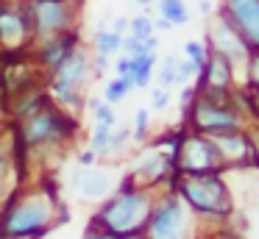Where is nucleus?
Masks as SVG:
<instances>
[{
    "instance_id": "obj_1",
    "label": "nucleus",
    "mask_w": 259,
    "mask_h": 239,
    "mask_svg": "<svg viewBox=\"0 0 259 239\" xmlns=\"http://www.w3.org/2000/svg\"><path fill=\"white\" fill-rule=\"evenodd\" d=\"M151 211H153L151 198H148L145 192L131 186V181H125L123 186L117 189V195L95 214L92 225L103 228V231H109V233H117V236H123V239H134V236H142V233H145Z\"/></svg>"
},
{
    "instance_id": "obj_2",
    "label": "nucleus",
    "mask_w": 259,
    "mask_h": 239,
    "mask_svg": "<svg viewBox=\"0 0 259 239\" xmlns=\"http://www.w3.org/2000/svg\"><path fill=\"white\" fill-rule=\"evenodd\" d=\"M53 220V203L45 195H31L23 200H9L6 211L0 214V233L12 236H42Z\"/></svg>"
},
{
    "instance_id": "obj_3",
    "label": "nucleus",
    "mask_w": 259,
    "mask_h": 239,
    "mask_svg": "<svg viewBox=\"0 0 259 239\" xmlns=\"http://www.w3.org/2000/svg\"><path fill=\"white\" fill-rule=\"evenodd\" d=\"M179 200L198 214L226 217L231 214V195L218 175H184L179 181Z\"/></svg>"
},
{
    "instance_id": "obj_4",
    "label": "nucleus",
    "mask_w": 259,
    "mask_h": 239,
    "mask_svg": "<svg viewBox=\"0 0 259 239\" xmlns=\"http://www.w3.org/2000/svg\"><path fill=\"white\" fill-rule=\"evenodd\" d=\"M176 167L184 175H214L223 167V159H220L212 139L190 136V139H181L179 153H176Z\"/></svg>"
},
{
    "instance_id": "obj_5",
    "label": "nucleus",
    "mask_w": 259,
    "mask_h": 239,
    "mask_svg": "<svg viewBox=\"0 0 259 239\" xmlns=\"http://www.w3.org/2000/svg\"><path fill=\"white\" fill-rule=\"evenodd\" d=\"M70 131V125L64 122V117H59L56 111H39L31 114L25 120V142L28 145H45V142H56L59 136Z\"/></svg>"
},
{
    "instance_id": "obj_6",
    "label": "nucleus",
    "mask_w": 259,
    "mask_h": 239,
    "mask_svg": "<svg viewBox=\"0 0 259 239\" xmlns=\"http://www.w3.org/2000/svg\"><path fill=\"white\" fill-rule=\"evenodd\" d=\"M184 222V203L179 200V195L164 198L159 206H153L151 220L145 225V236H159V233H176Z\"/></svg>"
},
{
    "instance_id": "obj_7",
    "label": "nucleus",
    "mask_w": 259,
    "mask_h": 239,
    "mask_svg": "<svg viewBox=\"0 0 259 239\" xmlns=\"http://www.w3.org/2000/svg\"><path fill=\"white\" fill-rule=\"evenodd\" d=\"M229 14L242 42L259 47V0H229Z\"/></svg>"
},
{
    "instance_id": "obj_8",
    "label": "nucleus",
    "mask_w": 259,
    "mask_h": 239,
    "mask_svg": "<svg viewBox=\"0 0 259 239\" xmlns=\"http://www.w3.org/2000/svg\"><path fill=\"white\" fill-rule=\"evenodd\" d=\"M192 120H195L198 128H203V131H209V133H229V131H237V128H240L237 117L231 114L229 109L214 106V103H198L195 111H192Z\"/></svg>"
},
{
    "instance_id": "obj_9",
    "label": "nucleus",
    "mask_w": 259,
    "mask_h": 239,
    "mask_svg": "<svg viewBox=\"0 0 259 239\" xmlns=\"http://www.w3.org/2000/svg\"><path fill=\"white\" fill-rule=\"evenodd\" d=\"M87 81V59L84 53L73 50L62 64L56 67V78H53V86H62V89H73L78 92V86Z\"/></svg>"
},
{
    "instance_id": "obj_10",
    "label": "nucleus",
    "mask_w": 259,
    "mask_h": 239,
    "mask_svg": "<svg viewBox=\"0 0 259 239\" xmlns=\"http://www.w3.org/2000/svg\"><path fill=\"white\" fill-rule=\"evenodd\" d=\"M34 17H36V31L39 33H56L67 25V11L56 0H42V3H36Z\"/></svg>"
},
{
    "instance_id": "obj_11",
    "label": "nucleus",
    "mask_w": 259,
    "mask_h": 239,
    "mask_svg": "<svg viewBox=\"0 0 259 239\" xmlns=\"http://www.w3.org/2000/svg\"><path fill=\"white\" fill-rule=\"evenodd\" d=\"M112 189V178L103 170H84L75 175V192L84 200H98Z\"/></svg>"
},
{
    "instance_id": "obj_12",
    "label": "nucleus",
    "mask_w": 259,
    "mask_h": 239,
    "mask_svg": "<svg viewBox=\"0 0 259 239\" xmlns=\"http://www.w3.org/2000/svg\"><path fill=\"white\" fill-rule=\"evenodd\" d=\"M201 72H203V83H206V86H212V89H226V86H229V81H231L229 59H226V56H220L218 50H214V53L203 61Z\"/></svg>"
},
{
    "instance_id": "obj_13",
    "label": "nucleus",
    "mask_w": 259,
    "mask_h": 239,
    "mask_svg": "<svg viewBox=\"0 0 259 239\" xmlns=\"http://www.w3.org/2000/svg\"><path fill=\"white\" fill-rule=\"evenodd\" d=\"M214 39H218V53L220 56H226V59H231V61L245 59V42L240 39V33H237V31L220 25L218 33H214Z\"/></svg>"
},
{
    "instance_id": "obj_14",
    "label": "nucleus",
    "mask_w": 259,
    "mask_h": 239,
    "mask_svg": "<svg viewBox=\"0 0 259 239\" xmlns=\"http://www.w3.org/2000/svg\"><path fill=\"white\" fill-rule=\"evenodd\" d=\"M153 64H156V56L148 50V53H142V56H134V59H128V75L125 78H131V83L134 86H148L151 83V70H153Z\"/></svg>"
},
{
    "instance_id": "obj_15",
    "label": "nucleus",
    "mask_w": 259,
    "mask_h": 239,
    "mask_svg": "<svg viewBox=\"0 0 259 239\" xmlns=\"http://www.w3.org/2000/svg\"><path fill=\"white\" fill-rule=\"evenodd\" d=\"M167 167H173V161L164 159V156L156 150V153H148L145 159L137 164V175L148 178V181H162L164 172H167Z\"/></svg>"
},
{
    "instance_id": "obj_16",
    "label": "nucleus",
    "mask_w": 259,
    "mask_h": 239,
    "mask_svg": "<svg viewBox=\"0 0 259 239\" xmlns=\"http://www.w3.org/2000/svg\"><path fill=\"white\" fill-rule=\"evenodd\" d=\"M159 11H162L164 22H173V25H179V22H187V20H190L184 0H162Z\"/></svg>"
},
{
    "instance_id": "obj_17",
    "label": "nucleus",
    "mask_w": 259,
    "mask_h": 239,
    "mask_svg": "<svg viewBox=\"0 0 259 239\" xmlns=\"http://www.w3.org/2000/svg\"><path fill=\"white\" fill-rule=\"evenodd\" d=\"M131 25V36L134 39H140V42H148V47L153 50V44H156V39H153V25H151V20L148 17H137V20H131L128 22Z\"/></svg>"
},
{
    "instance_id": "obj_18",
    "label": "nucleus",
    "mask_w": 259,
    "mask_h": 239,
    "mask_svg": "<svg viewBox=\"0 0 259 239\" xmlns=\"http://www.w3.org/2000/svg\"><path fill=\"white\" fill-rule=\"evenodd\" d=\"M95 44H98V53L101 56H109L123 44V39H120V33H114V31H98L95 33Z\"/></svg>"
},
{
    "instance_id": "obj_19",
    "label": "nucleus",
    "mask_w": 259,
    "mask_h": 239,
    "mask_svg": "<svg viewBox=\"0 0 259 239\" xmlns=\"http://www.w3.org/2000/svg\"><path fill=\"white\" fill-rule=\"evenodd\" d=\"M134 86V83H131V78H125V75H120L117 81H112L106 86V103L112 106V103H120V100L125 98V94H128V89Z\"/></svg>"
},
{
    "instance_id": "obj_20",
    "label": "nucleus",
    "mask_w": 259,
    "mask_h": 239,
    "mask_svg": "<svg viewBox=\"0 0 259 239\" xmlns=\"http://www.w3.org/2000/svg\"><path fill=\"white\" fill-rule=\"evenodd\" d=\"M73 53V47H70V42L67 39H62V42H53V44H48V50H45V61L48 64H53V67H59L67 56Z\"/></svg>"
},
{
    "instance_id": "obj_21",
    "label": "nucleus",
    "mask_w": 259,
    "mask_h": 239,
    "mask_svg": "<svg viewBox=\"0 0 259 239\" xmlns=\"http://www.w3.org/2000/svg\"><path fill=\"white\" fill-rule=\"evenodd\" d=\"M184 53H187V61H190V64L195 67V70H201L203 61H206V53H203V47H201L198 42H187Z\"/></svg>"
},
{
    "instance_id": "obj_22",
    "label": "nucleus",
    "mask_w": 259,
    "mask_h": 239,
    "mask_svg": "<svg viewBox=\"0 0 259 239\" xmlns=\"http://www.w3.org/2000/svg\"><path fill=\"white\" fill-rule=\"evenodd\" d=\"M162 86H173L176 81H179V64H176L173 59H167L164 61V67H162Z\"/></svg>"
},
{
    "instance_id": "obj_23",
    "label": "nucleus",
    "mask_w": 259,
    "mask_h": 239,
    "mask_svg": "<svg viewBox=\"0 0 259 239\" xmlns=\"http://www.w3.org/2000/svg\"><path fill=\"white\" fill-rule=\"evenodd\" d=\"M145 131H148V111L145 109H137V114H134V136L142 139V136H145Z\"/></svg>"
},
{
    "instance_id": "obj_24",
    "label": "nucleus",
    "mask_w": 259,
    "mask_h": 239,
    "mask_svg": "<svg viewBox=\"0 0 259 239\" xmlns=\"http://www.w3.org/2000/svg\"><path fill=\"white\" fill-rule=\"evenodd\" d=\"M125 50H128V59H134V56H142V53H148V42H140V39H125Z\"/></svg>"
},
{
    "instance_id": "obj_25",
    "label": "nucleus",
    "mask_w": 259,
    "mask_h": 239,
    "mask_svg": "<svg viewBox=\"0 0 259 239\" xmlns=\"http://www.w3.org/2000/svg\"><path fill=\"white\" fill-rule=\"evenodd\" d=\"M84 239H123V236H117V233H109V231H103V228H95V225H92L90 231L84 233Z\"/></svg>"
},
{
    "instance_id": "obj_26",
    "label": "nucleus",
    "mask_w": 259,
    "mask_h": 239,
    "mask_svg": "<svg viewBox=\"0 0 259 239\" xmlns=\"http://www.w3.org/2000/svg\"><path fill=\"white\" fill-rule=\"evenodd\" d=\"M151 103H153V109L162 111V109H167V106H170V94L164 92V89H156V92H153V100H151Z\"/></svg>"
},
{
    "instance_id": "obj_27",
    "label": "nucleus",
    "mask_w": 259,
    "mask_h": 239,
    "mask_svg": "<svg viewBox=\"0 0 259 239\" xmlns=\"http://www.w3.org/2000/svg\"><path fill=\"white\" fill-rule=\"evenodd\" d=\"M251 78L259 83V56H253V67H251Z\"/></svg>"
},
{
    "instance_id": "obj_28",
    "label": "nucleus",
    "mask_w": 259,
    "mask_h": 239,
    "mask_svg": "<svg viewBox=\"0 0 259 239\" xmlns=\"http://www.w3.org/2000/svg\"><path fill=\"white\" fill-rule=\"evenodd\" d=\"M145 239H181V233H159V236H145Z\"/></svg>"
},
{
    "instance_id": "obj_29",
    "label": "nucleus",
    "mask_w": 259,
    "mask_h": 239,
    "mask_svg": "<svg viewBox=\"0 0 259 239\" xmlns=\"http://www.w3.org/2000/svg\"><path fill=\"white\" fill-rule=\"evenodd\" d=\"M92 159H95V153H92V150H90V153H84V156H81V164H90Z\"/></svg>"
},
{
    "instance_id": "obj_30",
    "label": "nucleus",
    "mask_w": 259,
    "mask_h": 239,
    "mask_svg": "<svg viewBox=\"0 0 259 239\" xmlns=\"http://www.w3.org/2000/svg\"><path fill=\"white\" fill-rule=\"evenodd\" d=\"M0 239H31V236H12V233H0Z\"/></svg>"
},
{
    "instance_id": "obj_31",
    "label": "nucleus",
    "mask_w": 259,
    "mask_h": 239,
    "mask_svg": "<svg viewBox=\"0 0 259 239\" xmlns=\"http://www.w3.org/2000/svg\"><path fill=\"white\" fill-rule=\"evenodd\" d=\"M256 109H259V94H256Z\"/></svg>"
},
{
    "instance_id": "obj_32",
    "label": "nucleus",
    "mask_w": 259,
    "mask_h": 239,
    "mask_svg": "<svg viewBox=\"0 0 259 239\" xmlns=\"http://www.w3.org/2000/svg\"><path fill=\"white\" fill-rule=\"evenodd\" d=\"M137 3H148V0H137Z\"/></svg>"
}]
</instances>
